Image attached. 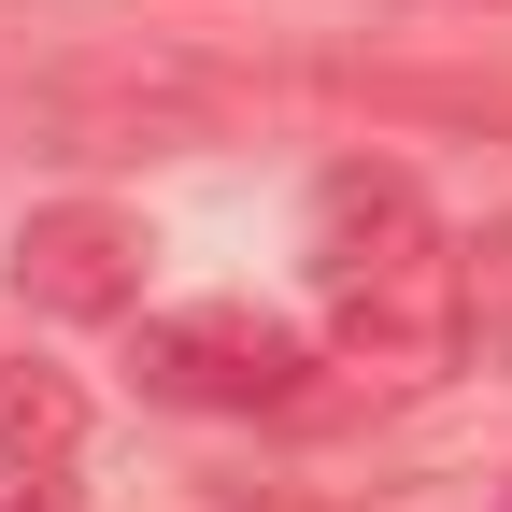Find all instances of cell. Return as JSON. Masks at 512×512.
Segmentation results:
<instances>
[{
	"mask_svg": "<svg viewBox=\"0 0 512 512\" xmlns=\"http://www.w3.org/2000/svg\"><path fill=\"white\" fill-rule=\"evenodd\" d=\"M143 384L185 413H285L313 384V342L256 299H185V313H143Z\"/></svg>",
	"mask_w": 512,
	"mask_h": 512,
	"instance_id": "1",
	"label": "cell"
},
{
	"mask_svg": "<svg viewBox=\"0 0 512 512\" xmlns=\"http://www.w3.org/2000/svg\"><path fill=\"white\" fill-rule=\"evenodd\" d=\"M470 328H456V256H399V271H356V285H328V356L342 370H370V384H427L441 356H456Z\"/></svg>",
	"mask_w": 512,
	"mask_h": 512,
	"instance_id": "2",
	"label": "cell"
},
{
	"mask_svg": "<svg viewBox=\"0 0 512 512\" xmlns=\"http://www.w3.org/2000/svg\"><path fill=\"white\" fill-rule=\"evenodd\" d=\"M143 214H114V200H43V214H15V299L29 313H128L143 299Z\"/></svg>",
	"mask_w": 512,
	"mask_h": 512,
	"instance_id": "3",
	"label": "cell"
},
{
	"mask_svg": "<svg viewBox=\"0 0 512 512\" xmlns=\"http://www.w3.org/2000/svg\"><path fill=\"white\" fill-rule=\"evenodd\" d=\"M72 441H86V384L43 370V356H15L0 370V470H57Z\"/></svg>",
	"mask_w": 512,
	"mask_h": 512,
	"instance_id": "4",
	"label": "cell"
},
{
	"mask_svg": "<svg viewBox=\"0 0 512 512\" xmlns=\"http://www.w3.org/2000/svg\"><path fill=\"white\" fill-rule=\"evenodd\" d=\"M0 512H72V484H57V470H15V484H0Z\"/></svg>",
	"mask_w": 512,
	"mask_h": 512,
	"instance_id": "5",
	"label": "cell"
}]
</instances>
